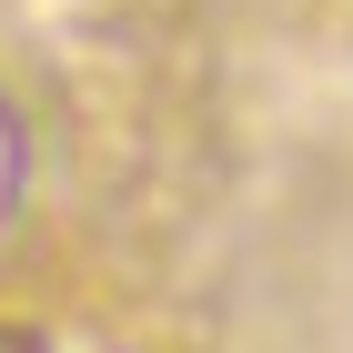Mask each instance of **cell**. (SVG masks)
Wrapping results in <instances>:
<instances>
[{"label": "cell", "mask_w": 353, "mask_h": 353, "mask_svg": "<svg viewBox=\"0 0 353 353\" xmlns=\"http://www.w3.org/2000/svg\"><path fill=\"white\" fill-rule=\"evenodd\" d=\"M0 353H51V343H41L30 323H0Z\"/></svg>", "instance_id": "1"}]
</instances>
